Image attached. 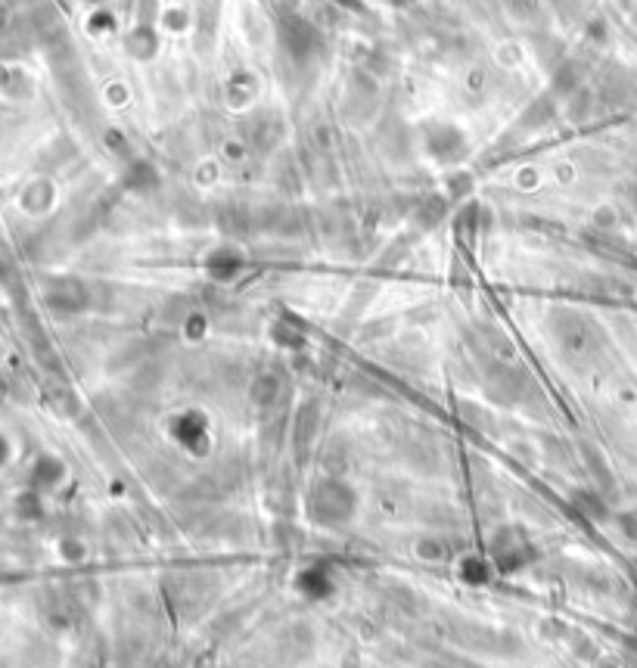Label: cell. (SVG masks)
<instances>
[{"label":"cell","mask_w":637,"mask_h":668,"mask_svg":"<svg viewBox=\"0 0 637 668\" xmlns=\"http://www.w3.org/2000/svg\"><path fill=\"white\" fill-rule=\"evenodd\" d=\"M280 38H283L286 53L293 56L296 63H311L317 47H321V35H317L308 22H299V19H286L280 28Z\"/></svg>","instance_id":"6da1fadb"}]
</instances>
